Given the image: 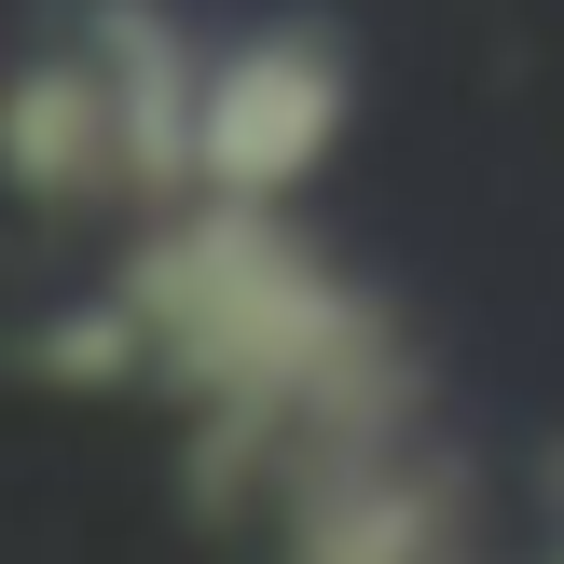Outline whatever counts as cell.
Listing matches in <instances>:
<instances>
[{"label": "cell", "mask_w": 564, "mask_h": 564, "mask_svg": "<svg viewBox=\"0 0 564 564\" xmlns=\"http://www.w3.org/2000/svg\"><path fill=\"white\" fill-rule=\"evenodd\" d=\"M0 358H14L28 386H55V400H152V317H138L110 275L69 290V303H42Z\"/></svg>", "instance_id": "8992f818"}, {"label": "cell", "mask_w": 564, "mask_h": 564, "mask_svg": "<svg viewBox=\"0 0 564 564\" xmlns=\"http://www.w3.org/2000/svg\"><path fill=\"white\" fill-rule=\"evenodd\" d=\"M0 193L28 220H124V124H110V83L83 55V28L0 55Z\"/></svg>", "instance_id": "5b68a950"}, {"label": "cell", "mask_w": 564, "mask_h": 564, "mask_svg": "<svg viewBox=\"0 0 564 564\" xmlns=\"http://www.w3.org/2000/svg\"><path fill=\"white\" fill-rule=\"evenodd\" d=\"M262 551L275 564H482V468H468L455 427L317 455V468H290Z\"/></svg>", "instance_id": "3957f363"}, {"label": "cell", "mask_w": 564, "mask_h": 564, "mask_svg": "<svg viewBox=\"0 0 564 564\" xmlns=\"http://www.w3.org/2000/svg\"><path fill=\"white\" fill-rule=\"evenodd\" d=\"M551 564H564V538H551Z\"/></svg>", "instance_id": "52a82bcc"}, {"label": "cell", "mask_w": 564, "mask_h": 564, "mask_svg": "<svg viewBox=\"0 0 564 564\" xmlns=\"http://www.w3.org/2000/svg\"><path fill=\"white\" fill-rule=\"evenodd\" d=\"M83 55L110 83V124H124V220L138 207H180L207 180V28L180 0H83Z\"/></svg>", "instance_id": "277c9868"}, {"label": "cell", "mask_w": 564, "mask_h": 564, "mask_svg": "<svg viewBox=\"0 0 564 564\" xmlns=\"http://www.w3.org/2000/svg\"><path fill=\"white\" fill-rule=\"evenodd\" d=\"M110 290L152 317V400L180 413L193 538H262L290 468L441 427V358L386 275H358L303 207L180 193L124 220Z\"/></svg>", "instance_id": "6da1fadb"}, {"label": "cell", "mask_w": 564, "mask_h": 564, "mask_svg": "<svg viewBox=\"0 0 564 564\" xmlns=\"http://www.w3.org/2000/svg\"><path fill=\"white\" fill-rule=\"evenodd\" d=\"M358 138V42L330 14H248L207 55V180L248 207H303Z\"/></svg>", "instance_id": "7a4b0ae2"}]
</instances>
